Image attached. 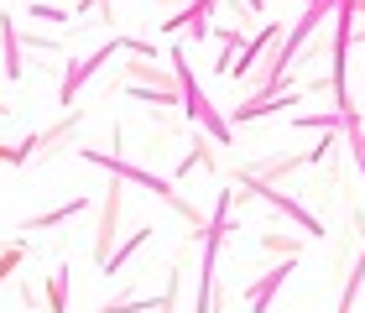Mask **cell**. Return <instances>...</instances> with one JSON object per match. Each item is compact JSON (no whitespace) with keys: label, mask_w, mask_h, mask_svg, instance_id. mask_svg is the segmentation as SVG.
<instances>
[{"label":"cell","mask_w":365,"mask_h":313,"mask_svg":"<svg viewBox=\"0 0 365 313\" xmlns=\"http://www.w3.org/2000/svg\"><path fill=\"white\" fill-rule=\"evenodd\" d=\"M78 162H89V168H105V173L120 178V183H136V188H146V193H157L168 209H178V220H188L193 230H204V214L182 199V193H178L162 173H146V168H136V162H125V157H115V152H94V146H78Z\"/></svg>","instance_id":"1"},{"label":"cell","mask_w":365,"mask_h":313,"mask_svg":"<svg viewBox=\"0 0 365 313\" xmlns=\"http://www.w3.org/2000/svg\"><path fill=\"white\" fill-rule=\"evenodd\" d=\"M168 68L178 73V89H182V115L204 130L209 141H220V146H235V130H230V120L220 110H214L209 100H204V89H198V78H193V68H188V58H182V47H173V58H168Z\"/></svg>","instance_id":"2"},{"label":"cell","mask_w":365,"mask_h":313,"mask_svg":"<svg viewBox=\"0 0 365 313\" xmlns=\"http://www.w3.org/2000/svg\"><path fill=\"white\" fill-rule=\"evenodd\" d=\"M235 199H261V204L282 209L292 225H303V235H329V230H324V220H319V214H313L303 199H287V193H282L277 183H267V178H256V173H245V188L235 193Z\"/></svg>","instance_id":"3"},{"label":"cell","mask_w":365,"mask_h":313,"mask_svg":"<svg viewBox=\"0 0 365 313\" xmlns=\"http://www.w3.org/2000/svg\"><path fill=\"white\" fill-rule=\"evenodd\" d=\"M125 47H130V37H110L105 47H99V53H89V58H73V68L63 73L58 105H63V110H73V100H78V89H84V84H89V78H94L99 68H105V63H110L115 53H125Z\"/></svg>","instance_id":"4"},{"label":"cell","mask_w":365,"mask_h":313,"mask_svg":"<svg viewBox=\"0 0 365 313\" xmlns=\"http://www.w3.org/2000/svg\"><path fill=\"white\" fill-rule=\"evenodd\" d=\"M115 225H120V178L105 188V214H99V225H94V261L99 267L115 256Z\"/></svg>","instance_id":"5"},{"label":"cell","mask_w":365,"mask_h":313,"mask_svg":"<svg viewBox=\"0 0 365 313\" xmlns=\"http://www.w3.org/2000/svg\"><path fill=\"white\" fill-rule=\"evenodd\" d=\"M277 37H287V31H282V21H261V31L235 53V63H230V73H225V78H251V73H256V63H261V53H267Z\"/></svg>","instance_id":"6"},{"label":"cell","mask_w":365,"mask_h":313,"mask_svg":"<svg viewBox=\"0 0 365 313\" xmlns=\"http://www.w3.org/2000/svg\"><path fill=\"white\" fill-rule=\"evenodd\" d=\"M297 272V256H287V261H277L272 272H261L251 287H245V303H251V313H267L272 308V298H277V287L287 282V277Z\"/></svg>","instance_id":"7"},{"label":"cell","mask_w":365,"mask_h":313,"mask_svg":"<svg viewBox=\"0 0 365 313\" xmlns=\"http://www.w3.org/2000/svg\"><path fill=\"white\" fill-rule=\"evenodd\" d=\"M0 53H6V78L11 84H21V73H26V63H21V21H16L11 11H0Z\"/></svg>","instance_id":"8"},{"label":"cell","mask_w":365,"mask_h":313,"mask_svg":"<svg viewBox=\"0 0 365 313\" xmlns=\"http://www.w3.org/2000/svg\"><path fill=\"white\" fill-rule=\"evenodd\" d=\"M152 235H157V230H136V235H130V240H120V245H115V256L105 261V267H99V277H120V267H125V261H136V251H146V245H152Z\"/></svg>","instance_id":"9"},{"label":"cell","mask_w":365,"mask_h":313,"mask_svg":"<svg viewBox=\"0 0 365 313\" xmlns=\"http://www.w3.org/2000/svg\"><path fill=\"white\" fill-rule=\"evenodd\" d=\"M89 199H68V204H58V209H47V214H31V220H21V230H53L63 220H73V214H84Z\"/></svg>","instance_id":"10"},{"label":"cell","mask_w":365,"mask_h":313,"mask_svg":"<svg viewBox=\"0 0 365 313\" xmlns=\"http://www.w3.org/2000/svg\"><path fill=\"white\" fill-rule=\"evenodd\" d=\"M68 287H73V272L53 267V277H47V313H68Z\"/></svg>","instance_id":"11"},{"label":"cell","mask_w":365,"mask_h":313,"mask_svg":"<svg viewBox=\"0 0 365 313\" xmlns=\"http://www.w3.org/2000/svg\"><path fill=\"white\" fill-rule=\"evenodd\" d=\"M26 16H31V21H53V26H68L73 21L68 6H47V0H26Z\"/></svg>","instance_id":"12"},{"label":"cell","mask_w":365,"mask_h":313,"mask_svg":"<svg viewBox=\"0 0 365 313\" xmlns=\"http://www.w3.org/2000/svg\"><path fill=\"white\" fill-rule=\"evenodd\" d=\"M360 287H365V251H360V261H355V272H350V282H344V292H339V313H350V308H355V298H360Z\"/></svg>","instance_id":"13"},{"label":"cell","mask_w":365,"mask_h":313,"mask_svg":"<svg viewBox=\"0 0 365 313\" xmlns=\"http://www.w3.org/2000/svg\"><path fill=\"white\" fill-rule=\"evenodd\" d=\"M16 267H21V240H6L0 245V287L16 277Z\"/></svg>","instance_id":"14"},{"label":"cell","mask_w":365,"mask_h":313,"mask_svg":"<svg viewBox=\"0 0 365 313\" xmlns=\"http://www.w3.org/2000/svg\"><path fill=\"white\" fill-rule=\"evenodd\" d=\"M261 251H282V256H297L303 240H282V235H261Z\"/></svg>","instance_id":"15"},{"label":"cell","mask_w":365,"mask_h":313,"mask_svg":"<svg viewBox=\"0 0 365 313\" xmlns=\"http://www.w3.org/2000/svg\"><path fill=\"white\" fill-rule=\"evenodd\" d=\"M350 152H355V162H360V173H365V136H350Z\"/></svg>","instance_id":"16"}]
</instances>
